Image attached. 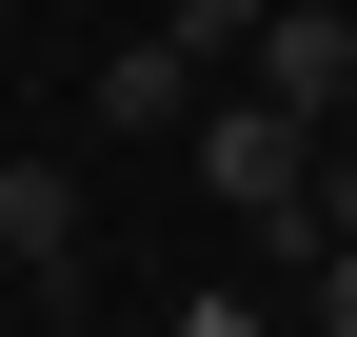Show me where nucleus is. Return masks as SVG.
<instances>
[{"label":"nucleus","instance_id":"2","mask_svg":"<svg viewBox=\"0 0 357 337\" xmlns=\"http://www.w3.org/2000/svg\"><path fill=\"white\" fill-rule=\"evenodd\" d=\"M238 79H258L278 119H337V100H357V20H337V0H278V20L238 40Z\"/></svg>","mask_w":357,"mask_h":337},{"label":"nucleus","instance_id":"3","mask_svg":"<svg viewBox=\"0 0 357 337\" xmlns=\"http://www.w3.org/2000/svg\"><path fill=\"white\" fill-rule=\"evenodd\" d=\"M100 119H119V139H178V119H199V40H119V60H100Z\"/></svg>","mask_w":357,"mask_h":337},{"label":"nucleus","instance_id":"1","mask_svg":"<svg viewBox=\"0 0 357 337\" xmlns=\"http://www.w3.org/2000/svg\"><path fill=\"white\" fill-rule=\"evenodd\" d=\"M178 159H199V179L238 198V219H298V198H318V119H278L258 79H238V100H199V119H178Z\"/></svg>","mask_w":357,"mask_h":337},{"label":"nucleus","instance_id":"7","mask_svg":"<svg viewBox=\"0 0 357 337\" xmlns=\"http://www.w3.org/2000/svg\"><path fill=\"white\" fill-rule=\"evenodd\" d=\"M178 337H278V318H238V298H178Z\"/></svg>","mask_w":357,"mask_h":337},{"label":"nucleus","instance_id":"6","mask_svg":"<svg viewBox=\"0 0 357 337\" xmlns=\"http://www.w3.org/2000/svg\"><path fill=\"white\" fill-rule=\"evenodd\" d=\"M318 337H357V238H337V258H318Z\"/></svg>","mask_w":357,"mask_h":337},{"label":"nucleus","instance_id":"4","mask_svg":"<svg viewBox=\"0 0 357 337\" xmlns=\"http://www.w3.org/2000/svg\"><path fill=\"white\" fill-rule=\"evenodd\" d=\"M0 258L20 278H79V179L60 159H0Z\"/></svg>","mask_w":357,"mask_h":337},{"label":"nucleus","instance_id":"5","mask_svg":"<svg viewBox=\"0 0 357 337\" xmlns=\"http://www.w3.org/2000/svg\"><path fill=\"white\" fill-rule=\"evenodd\" d=\"M159 20H178V40H199V60H238V40H258V20H278V0H159Z\"/></svg>","mask_w":357,"mask_h":337},{"label":"nucleus","instance_id":"8","mask_svg":"<svg viewBox=\"0 0 357 337\" xmlns=\"http://www.w3.org/2000/svg\"><path fill=\"white\" fill-rule=\"evenodd\" d=\"M337 20H357V0H337Z\"/></svg>","mask_w":357,"mask_h":337}]
</instances>
